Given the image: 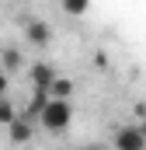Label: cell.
<instances>
[{"label": "cell", "instance_id": "1", "mask_svg": "<svg viewBox=\"0 0 146 150\" xmlns=\"http://www.w3.org/2000/svg\"><path fill=\"white\" fill-rule=\"evenodd\" d=\"M38 122H42V129H49V133L70 129V122H73V101H56V98H49V101L42 105V112H38Z\"/></svg>", "mask_w": 146, "mask_h": 150}, {"label": "cell", "instance_id": "2", "mask_svg": "<svg viewBox=\"0 0 146 150\" xmlns=\"http://www.w3.org/2000/svg\"><path fill=\"white\" fill-rule=\"evenodd\" d=\"M146 147V129L143 126H122L115 129V147L111 150H143Z\"/></svg>", "mask_w": 146, "mask_h": 150}, {"label": "cell", "instance_id": "3", "mask_svg": "<svg viewBox=\"0 0 146 150\" xmlns=\"http://www.w3.org/2000/svg\"><path fill=\"white\" fill-rule=\"evenodd\" d=\"M28 80H32V91H38V94H49V87H52V80H56V70L42 59V63H35L32 70H28Z\"/></svg>", "mask_w": 146, "mask_h": 150}, {"label": "cell", "instance_id": "4", "mask_svg": "<svg viewBox=\"0 0 146 150\" xmlns=\"http://www.w3.org/2000/svg\"><path fill=\"white\" fill-rule=\"evenodd\" d=\"M25 35H28V42L38 45V49H45V45L52 42V32H49V25H45V21H28Z\"/></svg>", "mask_w": 146, "mask_h": 150}, {"label": "cell", "instance_id": "5", "mask_svg": "<svg viewBox=\"0 0 146 150\" xmlns=\"http://www.w3.org/2000/svg\"><path fill=\"white\" fill-rule=\"evenodd\" d=\"M7 133H11V140H14V143H28V140H32V119L18 115V119L7 126Z\"/></svg>", "mask_w": 146, "mask_h": 150}, {"label": "cell", "instance_id": "6", "mask_svg": "<svg viewBox=\"0 0 146 150\" xmlns=\"http://www.w3.org/2000/svg\"><path fill=\"white\" fill-rule=\"evenodd\" d=\"M70 94H73V80H70V77H56L52 87H49V98H56V101H70Z\"/></svg>", "mask_w": 146, "mask_h": 150}, {"label": "cell", "instance_id": "7", "mask_svg": "<svg viewBox=\"0 0 146 150\" xmlns=\"http://www.w3.org/2000/svg\"><path fill=\"white\" fill-rule=\"evenodd\" d=\"M14 119H18V112H14V105H11V101H7V98L0 94V126H11Z\"/></svg>", "mask_w": 146, "mask_h": 150}, {"label": "cell", "instance_id": "8", "mask_svg": "<svg viewBox=\"0 0 146 150\" xmlns=\"http://www.w3.org/2000/svg\"><path fill=\"white\" fill-rule=\"evenodd\" d=\"M14 67H21V52L18 49H4V74L14 70Z\"/></svg>", "mask_w": 146, "mask_h": 150}, {"label": "cell", "instance_id": "9", "mask_svg": "<svg viewBox=\"0 0 146 150\" xmlns=\"http://www.w3.org/2000/svg\"><path fill=\"white\" fill-rule=\"evenodd\" d=\"M63 11H66V14H84V11H87V4H80V0H66V4H63Z\"/></svg>", "mask_w": 146, "mask_h": 150}, {"label": "cell", "instance_id": "10", "mask_svg": "<svg viewBox=\"0 0 146 150\" xmlns=\"http://www.w3.org/2000/svg\"><path fill=\"white\" fill-rule=\"evenodd\" d=\"M7 91V74H4V67H0V94Z\"/></svg>", "mask_w": 146, "mask_h": 150}, {"label": "cell", "instance_id": "11", "mask_svg": "<svg viewBox=\"0 0 146 150\" xmlns=\"http://www.w3.org/2000/svg\"><path fill=\"white\" fill-rule=\"evenodd\" d=\"M84 150H108V147H84Z\"/></svg>", "mask_w": 146, "mask_h": 150}]
</instances>
